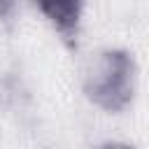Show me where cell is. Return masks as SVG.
Listing matches in <instances>:
<instances>
[{"instance_id":"6da1fadb","label":"cell","mask_w":149,"mask_h":149,"mask_svg":"<svg viewBox=\"0 0 149 149\" xmlns=\"http://www.w3.org/2000/svg\"><path fill=\"white\" fill-rule=\"evenodd\" d=\"M84 93L91 102L107 112H121L135 95V58L128 49H102L88 77Z\"/></svg>"},{"instance_id":"7a4b0ae2","label":"cell","mask_w":149,"mask_h":149,"mask_svg":"<svg viewBox=\"0 0 149 149\" xmlns=\"http://www.w3.org/2000/svg\"><path fill=\"white\" fill-rule=\"evenodd\" d=\"M37 9L51 21V26L58 30V35L70 49L79 47V23L84 12L81 0H44L37 2Z\"/></svg>"},{"instance_id":"3957f363","label":"cell","mask_w":149,"mask_h":149,"mask_svg":"<svg viewBox=\"0 0 149 149\" xmlns=\"http://www.w3.org/2000/svg\"><path fill=\"white\" fill-rule=\"evenodd\" d=\"M30 102V91L16 70L0 74V112H21Z\"/></svg>"},{"instance_id":"277c9868","label":"cell","mask_w":149,"mask_h":149,"mask_svg":"<svg viewBox=\"0 0 149 149\" xmlns=\"http://www.w3.org/2000/svg\"><path fill=\"white\" fill-rule=\"evenodd\" d=\"M16 9H19L16 2H0V21H2L9 30L14 28V21H16V19H14V12H16Z\"/></svg>"},{"instance_id":"5b68a950","label":"cell","mask_w":149,"mask_h":149,"mask_svg":"<svg viewBox=\"0 0 149 149\" xmlns=\"http://www.w3.org/2000/svg\"><path fill=\"white\" fill-rule=\"evenodd\" d=\"M95 149H135L133 144H126V142H116V140H109V142H100Z\"/></svg>"}]
</instances>
